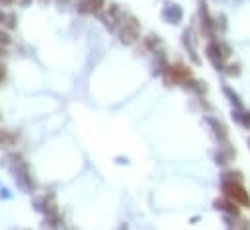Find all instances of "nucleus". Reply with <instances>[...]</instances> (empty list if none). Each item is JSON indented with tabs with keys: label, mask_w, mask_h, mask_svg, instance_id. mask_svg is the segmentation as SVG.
<instances>
[{
	"label": "nucleus",
	"mask_w": 250,
	"mask_h": 230,
	"mask_svg": "<svg viewBox=\"0 0 250 230\" xmlns=\"http://www.w3.org/2000/svg\"><path fill=\"white\" fill-rule=\"evenodd\" d=\"M139 35H141V25H139V21H137L135 18L123 19V23H121V43L131 45V43H135V41L139 39Z\"/></svg>",
	"instance_id": "f257e3e1"
},
{
	"label": "nucleus",
	"mask_w": 250,
	"mask_h": 230,
	"mask_svg": "<svg viewBox=\"0 0 250 230\" xmlns=\"http://www.w3.org/2000/svg\"><path fill=\"white\" fill-rule=\"evenodd\" d=\"M223 191H225L227 199H230L234 205H236V203H240V205H244V207L250 205V199H248L246 191H244L238 183H234V181H225V183H223Z\"/></svg>",
	"instance_id": "f03ea898"
},
{
	"label": "nucleus",
	"mask_w": 250,
	"mask_h": 230,
	"mask_svg": "<svg viewBox=\"0 0 250 230\" xmlns=\"http://www.w3.org/2000/svg\"><path fill=\"white\" fill-rule=\"evenodd\" d=\"M229 55H230V53H229V47H225V45L219 43V41H211V43L207 45V58H209L217 68L223 66V60H225Z\"/></svg>",
	"instance_id": "7ed1b4c3"
},
{
	"label": "nucleus",
	"mask_w": 250,
	"mask_h": 230,
	"mask_svg": "<svg viewBox=\"0 0 250 230\" xmlns=\"http://www.w3.org/2000/svg\"><path fill=\"white\" fill-rule=\"evenodd\" d=\"M191 78L189 68H186L184 64H174V66H166V82H174V84H186Z\"/></svg>",
	"instance_id": "20e7f679"
},
{
	"label": "nucleus",
	"mask_w": 250,
	"mask_h": 230,
	"mask_svg": "<svg viewBox=\"0 0 250 230\" xmlns=\"http://www.w3.org/2000/svg\"><path fill=\"white\" fill-rule=\"evenodd\" d=\"M182 16H184V12H182V8L178 4H168L162 10V19L166 23H180L182 21Z\"/></svg>",
	"instance_id": "39448f33"
},
{
	"label": "nucleus",
	"mask_w": 250,
	"mask_h": 230,
	"mask_svg": "<svg viewBox=\"0 0 250 230\" xmlns=\"http://www.w3.org/2000/svg\"><path fill=\"white\" fill-rule=\"evenodd\" d=\"M105 6V0H82L78 4V10L82 14H98Z\"/></svg>",
	"instance_id": "423d86ee"
},
{
	"label": "nucleus",
	"mask_w": 250,
	"mask_h": 230,
	"mask_svg": "<svg viewBox=\"0 0 250 230\" xmlns=\"http://www.w3.org/2000/svg\"><path fill=\"white\" fill-rule=\"evenodd\" d=\"M18 140V134L12 131H0V148H10Z\"/></svg>",
	"instance_id": "0eeeda50"
},
{
	"label": "nucleus",
	"mask_w": 250,
	"mask_h": 230,
	"mask_svg": "<svg viewBox=\"0 0 250 230\" xmlns=\"http://www.w3.org/2000/svg\"><path fill=\"white\" fill-rule=\"evenodd\" d=\"M215 205H217L221 211H227V212H232V214H236V212H238L236 205H232V203H230V199H229V203H227L225 199H221V201H217Z\"/></svg>",
	"instance_id": "6e6552de"
},
{
	"label": "nucleus",
	"mask_w": 250,
	"mask_h": 230,
	"mask_svg": "<svg viewBox=\"0 0 250 230\" xmlns=\"http://www.w3.org/2000/svg\"><path fill=\"white\" fill-rule=\"evenodd\" d=\"M0 4L2 6H10V4H14V0H0Z\"/></svg>",
	"instance_id": "1a4fd4ad"
},
{
	"label": "nucleus",
	"mask_w": 250,
	"mask_h": 230,
	"mask_svg": "<svg viewBox=\"0 0 250 230\" xmlns=\"http://www.w3.org/2000/svg\"><path fill=\"white\" fill-rule=\"evenodd\" d=\"M29 2H31V0H21V4H29Z\"/></svg>",
	"instance_id": "9d476101"
},
{
	"label": "nucleus",
	"mask_w": 250,
	"mask_h": 230,
	"mask_svg": "<svg viewBox=\"0 0 250 230\" xmlns=\"http://www.w3.org/2000/svg\"><path fill=\"white\" fill-rule=\"evenodd\" d=\"M59 2H68V0H59Z\"/></svg>",
	"instance_id": "9b49d317"
},
{
	"label": "nucleus",
	"mask_w": 250,
	"mask_h": 230,
	"mask_svg": "<svg viewBox=\"0 0 250 230\" xmlns=\"http://www.w3.org/2000/svg\"><path fill=\"white\" fill-rule=\"evenodd\" d=\"M41 2H47V0H41Z\"/></svg>",
	"instance_id": "f8f14e48"
}]
</instances>
